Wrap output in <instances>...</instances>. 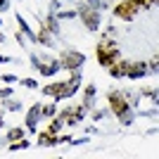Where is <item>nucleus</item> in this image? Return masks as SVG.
<instances>
[{"label": "nucleus", "mask_w": 159, "mask_h": 159, "mask_svg": "<svg viewBox=\"0 0 159 159\" xmlns=\"http://www.w3.org/2000/svg\"><path fill=\"white\" fill-rule=\"evenodd\" d=\"M55 112H57V107H55V105L40 107V116H55Z\"/></svg>", "instance_id": "nucleus-18"}, {"label": "nucleus", "mask_w": 159, "mask_h": 159, "mask_svg": "<svg viewBox=\"0 0 159 159\" xmlns=\"http://www.w3.org/2000/svg\"><path fill=\"white\" fill-rule=\"evenodd\" d=\"M95 55H98V62L102 66H109L116 57H119V50L114 45V40L109 38V36H105V38L98 43V48H95Z\"/></svg>", "instance_id": "nucleus-2"}, {"label": "nucleus", "mask_w": 159, "mask_h": 159, "mask_svg": "<svg viewBox=\"0 0 159 159\" xmlns=\"http://www.w3.org/2000/svg\"><path fill=\"white\" fill-rule=\"evenodd\" d=\"M76 17H81V21H83V26H86L88 31H98V29H100V12L93 10V7H88L86 2L79 7Z\"/></svg>", "instance_id": "nucleus-3"}, {"label": "nucleus", "mask_w": 159, "mask_h": 159, "mask_svg": "<svg viewBox=\"0 0 159 159\" xmlns=\"http://www.w3.org/2000/svg\"><path fill=\"white\" fill-rule=\"evenodd\" d=\"M17 24H19V29H21L24 33H26V36H29L31 40H36V33L31 31V26H29L26 21H24V17H21V14H17Z\"/></svg>", "instance_id": "nucleus-13"}, {"label": "nucleus", "mask_w": 159, "mask_h": 159, "mask_svg": "<svg viewBox=\"0 0 159 159\" xmlns=\"http://www.w3.org/2000/svg\"><path fill=\"white\" fill-rule=\"evenodd\" d=\"M5 107H7V109H12V112H17V109L21 107V102H19V100H10V98H5Z\"/></svg>", "instance_id": "nucleus-19"}, {"label": "nucleus", "mask_w": 159, "mask_h": 159, "mask_svg": "<svg viewBox=\"0 0 159 159\" xmlns=\"http://www.w3.org/2000/svg\"><path fill=\"white\" fill-rule=\"evenodd\" d=\"M147 74V64L145 62H128L126 64V76L128 79H143Z\"/></svg>", "instance_id": "nucleus-8"}, {"label": "nucleus", "mask_w": 159, "mask_h": 159, "mask_svg": "<svg viewBox=\"0 0 159 159\" xmlns=\"http://www.w3.org/2000/svg\"><path fill=\"white\" fill-rule=\"evenodd\" d=\"M38 116H40V105L36 102V105L29 109V114H26V128H29V131L36 133V124H38Z\"/></svg>", "instance_id": "nucleus-10"}, {"label": "nucleus", "mask_w": 159, "mask_h": 159, "mask_svg": "<svg viewBox=\"0 0 159 159\" xmlns=\"http://www.w3.org/2000/svg\"><path fill=\"white\" fill-rule=\"evenodd\" d=\"M26 147H29V140H14V143H12V145H10V152H17V150H26Z\"/></svg>", "instance_id": "nucleus-15"}, {"label": "nucleus", "mask_w": 159, "mask_h": 159, "mask_svg": "<svg viewBox=\"0 0 159 159\" xmlns=\"http://www.w3.org/2000/svg\"><path fill=\"white\" fill-rule=\"evenodd\" d=\"M79 83H81V74L74 71V76L69 81H62V83H52V86H45L43 88V93L50 95V98H55V102L62 98H71L76 90H79Z\"/></svg>", "instance_id": "nucleus-1"}, {"label": "nucleus", "mask_w": 159, "mask_h": 159, "mask_svg": "<svg viewBox=\"0 0 159 159\" xmlns=\"http://www.w3.org/2000/svg\"><path fill=\"white\" fill-rule=\"evenodd\" d=\"M154 2H157V0H138V5H140V7H145V10H150Z\"/></svg>", "instance_id": "nucleus-21"}, {"label": "nucleus", "mask_w": 159, "mask_h": 159, "mask_svg": "<svg viewBox=\"0 0 159 159\" xmlns=\"http://www.w3.org/2000/svg\"><path fill=\"white\" fill-rule=\"evenodd\" d=\"M12 95V88H0V98L5 100V98H10Z\"/></svg>", "instance_id": "nucleus-23"}, {"label": "nucleus", "mask_w": 159, "mask_h": 159, "mask_svg": "<svg viewBox=\"0 0 159 159\" xmlns=\"http://www.w3.org/2000/svg\"><path fill=\"white\" fill-rule=\"evenodd\" d=\"M36 143H38V145H45V147H55L57 143H60V138H57V133L43 131V133L38 135V138H36Z\"/></svg>", "instance_id": "nucleus-11"}, {"label": "nucleus", "mask_w": 159, "mask_h": 159, "mask_svg": "<svg viewBox=\"0 0 159 159\" xmlns=\"http://www.w3.org/2000/svg\"><path fill=\"white\" fill-rule=\"evenodd\" d=\"M105 116H107V112H95L93 119H105Z\"/></svg>", "instance_id": "nucleus-26"}, {"label": "nucleus", "mask_w": 159, "mask_h": 159, "mask_svg": "<svg viewBox=\"0 0 159 159\" xmlns=\"http://www.w3.org/2000/svg\"><path fill=\"white\" fill-rule=\"evenodd\" d=\"M0 126H2V116H0Z\"/></svg>", "instance_id": "nucleus-29"}, {"label": "nucleus", "mask_w": 159, "mask_h": 159, "mask_svg": "<svg viewBox=\"0 0 159 159\" xmlns=\"http://www.w3.org/2000/svg\"><path fill=\"white\" fill-rule=\"evenodd\" d=\"M12 57H7V55H0V64H5V62H10Z\"/></svg>", "instance_id": "nucleus-27"}, {"label": "nucleus", "mask_w": 159, "mask_h": 159, "mask_svg": "<svg viewBox=\"0 0 159 159\" xmlns=\"http://www.w3.org/2000/svg\"><path fill=\"white\" fill-rule=\"evenodd\" d=\"M126 64H128L126 60H119V57H116L107 69H109V74H112L114 79H121V76H126Z\"/></svg>", "instance_id": "nucleus-9"}, {"label": "nucleus", "mask_w": 159, "mask_h": 159, "mask_svg": "<svg viewBox=\"0 0 159 159\" xmlns=\"http://www.w3.org/2000/svg\"><path fill=\"white\" fill-rule=\"evenodd\" d=\"M138 10H140L138 0H121V2L114 5V17H119V19H124V21H131Z\"/></svg>", "instance_id": "nucleus-4"}, {"label": "nucleus", "mask_w": 159, "mask_h": 159, "mask_svg": "<svg viewBox=\"0 0 159 159\" xmlns=\"http://www.w3.org/2000/svg\"><path fill=\"white\" fill-rule=\"evenodd\" d=\"M62 124H64V119H62V116H57V119H52V121H50L48 131H50V133H57V131L62 128Z\"/></svg>", "instance_id": "nucleus-17"}, {"label": "nucleus", "mask_w": 159, "mask_h": 159, "mask_svg": "<svg viewBox=\"0 0 159 159\" xmlns=\"http://www.w3.org/2000/svg\"><path fill=\"white\" fill-rule=\"evenodd\" d=\"M24 133H26V131H21V128H12V131L7 133V140H10V143H14V140L24 138Z\"/></svg>", "instance_id": "nucleus-16"}, {"label": "nucleus", "mask_w": 159, "mask_h": 159, "mask_svg": "<svg viewBox=\"0 0 159 159\" xmlns=\"http://www.w3.org/2000/svg\"><path fill=\"white\" fill-rule=\"evenodd\" d=\"M86 62V55H81L76 52V50H69V52L62 55V60H60V66H64V69H69V71H76L81 64Z\"/></svg>", "instance_id": "nucleus-6"}, {"label": "nucleus", "mask_w": 159, "mask_h": 159, "mask_svg": "<svg viewBox=\"0 0 159 159\" xmlns=\"http://www.w3.org/2000/svg\"><path fill=\"white\" fill-rule=\"evenodd\" d=\"M2 81H5V83H14V81H17V76H14V74H5V76H2Z\"/></svg>", "instance_id": "nucleus-24"}, {"label": "nucleus", "mask_w": 159, "mask_h": 159, "mask_svg": "<svg viewBox=\"0 0 159 159\" xmlns=\"http://www.w3.org/2000/svg\"><path fill=\"white\" fill-rule=\"evenodd\" d=\"M76 17V12H60L57 14V19H74Z\"/></svg>", "instance_id": "nucleus-22"}, {"label": "nucleus", "mask_w": 159, "mask_h": 159, "mask_svg": "<svg viewBox=\"0 0 159 159\" xmlns=\"http://www.w3.org/2000/svg\"><path fill=\"white\" fill-rule=\"evenodd\" d=\"M36 43H40V45H45V48H52L55 45V40H52V33L48 31L45 26L38 31V36H36Z\"/></svg>", "instance_id": "nucleus-12"}, {"label": "nucleus", "mask_w": 159, "mask_h": 159, "mask_svg": "<svg viewBox=\"0 0 159 159\" xmlns=\"http://www.w3.org/2000/svg\"><path fill=\"white\" fill-rule=\"evenodd\" d=\"M109 107H112V114L119 116V119L124 114H128V109H131V107H128V98L121 93V90H112V93H109Z\"/></svg>", "instance_id": "nucleus-5"}, {"label": "nucleus", "mask_w": 159, "mask_h": 159, "mask_svg": "<svg viewBox=\"0 0 159 159\" xmlns=\"http://www.w3.org/2000/svg\"><path fill=\"white\" fill-rule=\"evenodd\" d=\"M7 7V0H0V10H5Z\"/></svg>", "instance_id": "nucleus-28"}, {"label": "nucleus", "mask_w": 159, "mask_h": 159, "mask_svg": "<svg viewBox=\"0 0 159 159\" xmlns=\"http://www.w3.org/2000/svg\"><path fill=\"white\" fill-rule=\"evenodd\" d=\"M31 64L36 66V69H38V71L43 74V76H52V74H57V71L62 69L57 60H52V62H40L38 57H36V55H31Z\"/></svg>", "instance_id": "nucleus-7"}, {"label": "nucleus", "mask_w": 159, "mask_h": 159, "mask_svg": "<svg viewBox=\"0 0 159 159\" xmlns=\"http://www.w3.org/2000/svg\"><path fill=\"white\" fill-rule=\"evenodd\" d=\"M86 5H88V7H93V10H98V12H100V10L105 7V0H86Z\"/></svg>", "instance_id": "nucleus-20"}, {"label": "nucleus", "mask_w": 159, "mask_h": 159, "mask_svg": "<svg viewBox=\"0 0 159 159\" xmlns=\"http://www.w3.org/2000/svg\"><path fill=\"white\" fill-rule=\"evenodd\" d=\"M21 86H26V88H36V81H33V79H24V81H21Z\"/></svg>", "instance_id": "nucleus-25"}, {"label": "nucleus", "mask_w": 159, "mask_h": 159, "mask_svg": "<svg viewBox=\"0 0 159 159\" xmlns=\"http://www.w3.org/2000/svg\"><path fill=\"white\" fill-rule=\"evenodd\" d=\"M95 93H98V90H95V86H93V83H90V86L86 88V100H83V105H86V107H90V102H93Z\"/></svg>", "instance_id": "nucleus-14"}]
</instances>
